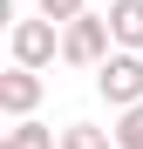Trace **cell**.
<instances>
[{"label": "cell", "instance_id": "8", "mask_svg": "<svg viewBox=\"0 0 143 149\" xmlns=\"http://www.w3.org/2000/svg\"><path fill=\"white\" fill-rule=\"evenodd\" d=\"M34 7H41V20H55V27H75L89 14V0H34Z\"/></svg>", "mask_w": 143, "mask_h": 149}, {"label": "cell", "instance_id": "5", "mask_svg": "<svg viewBox=\"0 0 143 149\" xmlns=\"http://www.w3.org/2000/svg\"><path fill=\"white\" fill-rule=\"evenodd\" d=\"M109 34L116 41H123V54H136V47H143V0H109Z\"/></svg>", "mask_w": 143, "mask_h": 149}, {"label": "cell", "instance_id": "7", "mask_svg": "<svg viewBox=\"0 0 143 149\" xmlns=\"http://www.w3.org/2000/svg\"><path fill=\"white\" fill-rule=\"evenodd\" d=\"M7 149H61V142L48 136L41 122H14V129H7Z\"/></svg>", "mask_w": 143, "mask_h": 149}, {"label": "cell", "instance_id": "6", "mask_svg": "<svg viewBox=\"0 0 143 149\" xmlns=\"http://www.w3.org/2000/svg\"><path fill=\"white\" fill-rule=\"evenodd\" d=\"M116 136L109 129H95V122H68V129H61V149H109Z\"/></svg>", "mask_w": 143, "mask_h": 149}, {"label": "cell", "instance_id": "4", "mask_svg": "<svg viewBox=\"0 0 143 149\" xmlns=\"http://www.w3.org/2000/svg\"><path fill=\"white\" fill-rule=\"evenodd\" d=\"M34 102H41V74H27V68H7L0 74V109H7L14 122H27Z\"/></svg>", "mask_w": 143, "mask_h": 149}, {"label": "cell", "instance_id": "9", "mask_svg": "<svg viewBox=\"0 0 143 149\" xmlns=\"http://www.w3.org/2000/svg\"><path fill=\"white\" fill-rule=\"evenodd\" d=\"M116 149H143V109H130L116 122Z\"/></svg>", "mask_w": 143, "mask_h": 149}, {"label": "cell", "instance_id": "2", "mask_svg": "<svg viewBox=\"0 0 143 149\" xmlns=\"http://www.w3.org/2000/svg\"><path fill=\"white\" fill-rule=\"evenodd\" d=\"M109 20H95V14H82L75 27H61V61H75V68H102L109 61Z\"/></svg>", "mask_w": 143, "mask_h": 149}, {"label": "cell", "instance_id": "3", "mask_svg": "<svg viewBox=\"0 0 143 149\" xmlns=\"http://www.w3.org/2000/svg\"><path fill=\"white\" fill-rule=\"evenodd\" d=\"M55 20H14V68H48V61H55Z\"/></svg>", "mask_w": 143, "mask_h": 149}, {"label": "cell", "instance_id": "1", "mask_svg": "<svg viewBox=\"0 0 143 149\" xmlns=\"http://www.w3.org/2000/svg\"><path fill=\"white\" fill-rule=\"evenodd\" d=\"M95 88H102L109 109H143V54H109L102 68H95Z\"/></svg>", "mask_w": 143, "mask_h": 149}]
</instances>
